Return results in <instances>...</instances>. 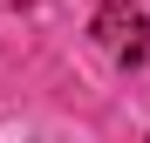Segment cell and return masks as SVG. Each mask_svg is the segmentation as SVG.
Returning <instances> with one entry per match:
<instances>
[{
	"label": "cell",
	"instance_id": "obj_1",
	"mask_svg": "<svg viewBox=\"0 0 150 143\" xmlns=\"http://www.w3.org/2000/svg\"><path fill=\"white\" fill-rule=\"evenodd\" d=\"M96 41H103V55L116 68H137L150 55V20L137 7H103V14H96Z\"/></svg>",
	"mask_w": 150,
	"mask_h": 143
}]
</instances>
